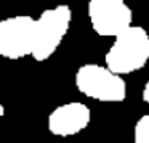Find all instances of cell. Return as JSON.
I'll use <instances>...</instances> for the list:
<instances>
[{
    "label": "cell",
    "mask_w": 149,
    "mask_h": 143,
    "mask_svg": "<svg viewBox=\"0 0 149 143\" xmlns=\"http://www.w3.org/2000/svg\"><path fill=\"white\" fill-rule=\"evenodd\" d=\"M149 61V34L141 26H130L116 36L109 47L104 63L119 76L139 71Z\"/></svg>",
    "instance_id": "obj_1"
},
{
    "label": "cell",
    "mask_w": 149,
    "mask_h": 143,
    "mask_svg": "<svg viewBox=\"0 0 149 143\" xmlns=\"http://www.w3.org/2000/svg\"><path fill=\"white\" fill-rule=\"evenodd\" d=\"M90 121L91 111L87 104L82 101H69L56 106L48 114L47 127L56 137H72L87 129Z\"/></svg>",
    "instance_id": "obj_6"
},
{
    "label": "cell",
    "mask_w": 149,
    "mask_h": 143,
    "mask_svg": "<svg viewBox=\"0 0 149 143\" xmlns=\"http://www.w3.org/2000/svg\"><path fill=\"white\" fill-rule=\"evenodd\" d=\"M143 101H144L146 104H149V81L144 84V87H143Z\"/></svg>",
    "instance_id": "obj_8"
},
{
    "label": "cell",
    "mask_w": 149,
    "mask_h": 143,
    "mask_svg": "<svg viewBox=\"0 0 149 143\" xmlns=\"http://www.w3.org/2000/svg\"><path fill=\"white\" fill-rule=\"evenodd\" d=\"M72 11L69 5H56L47 8L36 20V40L32 58L36 61H47L58 50L71 26Z\"/></svg>",
    "instance_id": "obj_3"
},
{
    "label": "cell",
    "mask_w": 149,
    "mask_h": 143,
    "mask_svg": "<svg viewBox=\"0 0 149 143\" xmlns=\"http://www.w3.org/2000/svg\"><path fill=\"white\" fill-rule=\"evenodd\" d=\"M2 114H3V108L0 106V116H2Z\"/></svg>",
    "instance_id": "obj_9"
},
{
    "label": "cell",
    "mask_w": 149,
    "mask_h": 143,
    "mask_svg": "<svg viewBox=\"0 0 149 143\" xmlns=\"http://www.w3.org/2000/svg\"><path fill=\"white\" fill-rule=\"evenodd\" d=\"M36 40V20L27 15L0 20V56L21 60L32 55Z\"/></svg>",
    "instance_id": "obj_4"
},
{
    "label": "cell",
    "mask_w": 149,
    "mask_h": 143,
    "mask_svg": "<svg viewBox=\"0 0 149 143\" xmlns=\"http://www.w3.org/2000/svg\"><path fill=\"white\" fill-rule=\"evenodd\" d=\"M133 143H149V114L141 116L133 129Z\"/></svg>",
    "instance_id": "obj_7"
},
{
    "label": "cell",
    "mask_w": 149,
    "mask_h": 143,
    "mask_svg": "<svg viewBox=\"0 0 149 143\" xmlns=\"http://www.w3.org/2000/svg\"><path fill=\"white\" fill-rule=\"evenodd\" d=\"M75 87L85 97L103 103H119L127 98V84L122 76L96 63H88L77 69Z\"/></svg>",
    "instance_id": "obj_2"
},
{
    "label": "cell",
    "mask_w": 149,
    "mask_h": 143,
    "mask_svg": "<svg viewBox=\"0 0 149 143\" xmlns=\"http://www.w3.org/2000/svg\"><path fill=\"white\" fill-rule=\"evenodd\" d=\"M88 18L98 36L116 37L132 26L133 13L125 0H90Z\"/></svg>",
    "instance_id": "obj_5"
}]
</instances>
